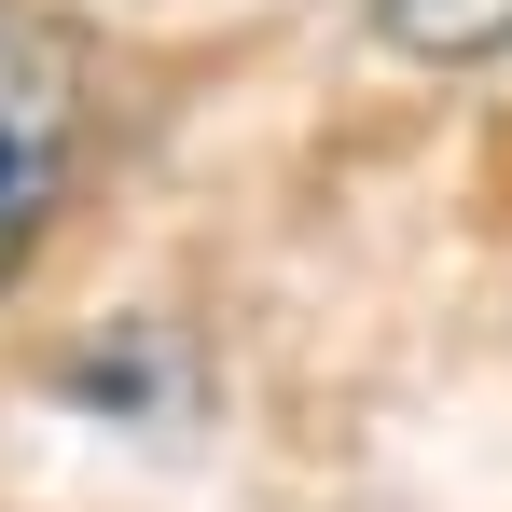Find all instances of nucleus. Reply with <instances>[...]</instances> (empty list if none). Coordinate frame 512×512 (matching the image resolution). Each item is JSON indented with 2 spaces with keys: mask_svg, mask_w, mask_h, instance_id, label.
Listing matches in <instances>:
<instances>
[{
  "mask_svg": "<svg viewBox=\"0 0 512 512\" xmlns=\"http://www.w3.org/2000/svg\"><path fill=\"white\" fill-rule=\"evenodd\" d=\"M70 167H84V56L56 42V14L0 0V291L28 277Z\"/></svg>",
  "mask_w": 512,
  "mask_h": 512,
  "instance_id": "f257e3e1",
  "label": "nucleus"
},
{
  "mask_svg": "<svg viewBox=\"0 0 512 512\" xmlns=\"http://www.w3.org/2000/svg\"><path fill=\"white\" fill-rule=\"evenodd\" d=\"M374 28H388L402 56H429V70H485V56H512V0H374Z\"/></svg>",
  "mask_w": 512,
  "mask_h": 512,
  "instance_id": "f03ea898",
  "label": "nucleus"
}]
</instances>
